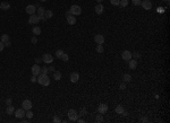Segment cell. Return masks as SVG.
Wrapping results in <instances>:
<instances>
[{
  "mask_svg": "<svg viewBox=\"0 0 170 123\" xmlns=\"http://www.w3.org/2000/svg\"><path fill=\"white\" fill-rule=\"evenodd\" d=\"M38 82L42 86H49L50 85V78L48 74H40L38 76Z\"/></svg>",
  "mask_w": 170,
  "mask_h": 123,
  "instance_id": "cell-1",
  "label": "cell"
},
{
  "mask_svg": "<svg viewBox=\"0 0 170 123\" xmlns=\"http://www.w3.org/2000/svg\"><path fill=\"white\" fill-rule=\"evenodd\" d=\"M67 115H68V120L69 121H73V122H76V121L78 120V114H77V112H76L75 110H69L68 113H67Z\"/></svg>",
  "mask_w": 170,
  "mask_h": 123,
  "instance_id": "cell-2",
  "label": "cell"
},
{
  "mask_svg": "<svg viewBox=\"0 0 170 123\" xmlns=\"http://www.w3.org/2000/svg\"><path fill=\"white\" fill-rule=\"evenodd\" d=\"M69 11H70V14L74 15V16H78V15L82 14V8H81L78 5H73V6L70 7Z\"/></svg>",
  "mask_w": 170,
  "mask_h": 123,
  "instance_id": "cell-3",
  "label": "cell"
},
{
  "mask_svg": "<svg viewBox=\"0 0 170 123\" xmlns=\"http://www.w3.org/2000/svg\"><path fill=\"white\" fill-rule=\"evenodd\" d=\"M41 59H42V61L44 62V63H52L53 62V57H52V54H50V53H44Z\"/></svg>",
  "mask_w": 170,
  "mask_h": 123,
  "instance_id": "cell-4",
  "label": "cell"
},
{
  "mask_svg": "<svg viewBox=\"0 0 170 123\" xmlns=\"http://www.w3.org/2000/svg\"><path fill=\"white\" fill-rule=\"evenodd\" d=\"M141 6L143 7V9H145V10L152 9V2H151L150 0H142Z\"/></svg>",
  "mask_w": 170,
  "mask_h": 123,
  "instance_id": "cell-5",
  "label": "cell"
},
{
  "mask_svg": "<svg viewBox=\"0 0 170 123\" xmlns=\"http://www.w3.org/2000/svg\"><path fill=\"white\" fill-rule=\"evenodd\" d=\"M121 58H123V60H125V61H129L133 57H132V52H129L128 50H125V51H123V53H121Z\"/></svg>",
  "mask_w": 170,
  "mask_h": 123,
  "instance_id": "cell-6",
  "label": "cell"
},
{
  "mask_svg": "<svg viewBox=\"0 0 170 123\" xmlns=\"http://www.w3.org/2000/svg\"><path fill=\"white\" fill-rule=\"evenodd\" d=\"M22 106H23V108L25 111H27V110H31V108H32L33 104H32V102H31L29 99H24L23 103H22Z\"/></svg>",
  "mask_w": 170,
  "mask_h": 123,
  "instance_id": "cell-7",
  "label": "cell"
},
{
  "mask_svg": "<svg viewBox=\"0 0 170 123\" xmlns=\"http://www.w3.org/2000/svg\"><path fill=\"white\" fill-rule=\"evenodd\" d=\"M31 70H32V74H33V76H39V74H41V67H40L38 63H35V65L33 66Z\"/></svg>",
  "mask_w": 170,
  "mask_h": 123,
  "instance_id": "cell-8",
  "label": "cell"
},
{
  "mask_svg": "<svg viewBox=\"0 0 170 123\" xmlns=\"http://www.w3.org/2000/svg\"><path fill=\"white\" fill-rule=\"evenodd\" d=\"M98 112L100 114H104L108 112V105L107 104H100L98 106Z\"/></svg>",
  "mask_w": 170,
  "mask_h": 123,
  "instance_id": "cell-9",
  "label": "cell"
},
{
  "mask_svg": "<svg viewBox=\"0 0 170 123\" xmlns=\"http://www.w3.org/2000/svg\"><path fill=\"white\" fill-rule=\"evenodd\" d=\"M15 116L17 119H23L25 116V110L24 108H18V110L15 111Z\"/></svg>",
  "mask_w": 170,
  "mask_h": 123,
  "instance_id": "cell-10",
  "label": "cell"
},
{
  "mask_svg": "<svg viewBox=\"0 0 170 123\" xmlns=\"http://www.w3.org/2000/svg\"><path fill=\"white\" fill-rule=\"evenodd\" d=\"M25 10H26V13L28 14V15H34L36 11V7L34 6V5H27Z\"/></svg>",
  "mask_w": 170,
  "mask_h": 123,
  "instance_id": "cell-11",
  "label": "cell"
},
{
  "mask_svg": "<svg viewBox=\"0 0 170 123\" xmlns=\"http://www.w3.org/2000/svg\"><path fill=\"white\" fill-rule=\"evenodd\" d=\"M94 41L96 44H103L104 43V36L101 35V34H96L94 36Z\"/></svg>",
  "mask_w": 170,
  "mask_h": 123,
  "instance_id": "cell-12",
  "label": "cell"
},
{
  "mask_svg": "<svg viewBox=\"0 0 170 123\" xmlns=\"http://www.w3.org/2000/svg\"><path fill=\"white\" fill-rule=\"evenodd\" d=\"M40 22V18L38 15H31V17L28 18V24H38Z\"/></svg>",
  "mask_w": 170,
  "mask_h": 123,
  "instance_id": "cell-13",
  "label": "cell"
},
{
  "mask_svg": "<svg viewBox=\"0 0 170 123\" xmlns=\"http://www.w3.org/2000/svg\"><path fill=\"white\" fill-rule=\"evenodd\" d=\"M78 79H79L78 72H72V74H70V81H72V82H77Z\"/></svg>",
  "mask_w": 170,
  "mask_h": 123,
  "instance_id": "cell-14",
  "label": "cell"
},
{
  "mask_svg": "<svg viewBox=\"0 0 170 123\" xmlns=\"http://www.w3.org/2000/svg\"><path fill=\"white\" fill-rule=\"evenodd\" d=\"M128 67H129V69L131 70H135L136 69V67H137V61L136 60H129L128 61Z\"/></svg>",
  "mask_w": 170,
  "mask_h": 123,
  "instance_id": "cell-15",
  "label": "cell"
},
{
  "mask_svg": "<svg viewBox=\"0 0 170 123\" xmlns=\"http://www.w3.org/2000/svg\"><path fill=\"white\" fill-rule=\"evenodd\" d=\"M66 19H67V23L69 25H75L76 24V18L74 15H69L68 17H66Z\"/></svg>",
  "mask_w": 170,
  "mask_h": 123,
  "instance_id": "cell-16",
  "label": "cell"
},
{
  "mask_svg": "<svg viewBox=\"0 0 170 123\" xmlns=\"http://www.w3.org/2000/svg\"><path fill=\"white\" fill-rule=\"evenodd\" d=\"M94 9H95V13L98 14V15H101V14L103 13V9H104V8H103V6H102L101 3H98V5L94 7Z\"/></svg>",
  "mask_w": 170,
  "mask_h": 123,
  "instance_id": "cell-17",
  "label": "cell"
},
{
  "mask_svg": "<svg viewBox=\"0 0 170 123\" xmlns=\"http://www.w3.org/2000/svg\"><path fill=\"white\" fill-rule=\"evenodd\" d=\"M0 8L2 10H9L10 9V3L7 2V1H3V2L0 3Z\"/></svg>",
  "mask_w": 170,
  "mask_h": 123,
  "instance_id": "cell-18",
  "label": "cell"
},
{
  "mask_svg": "<svg viewBox=\"0 0 170 123\" xmlns=\"http://www.w3.org/2000/svg\"><path fill=\"white\" fill-rule=\"evenodd\" d=\"M6 113L8 114V115H11L13 113H15V108H14L13 105H8L6 108Z\"/></svg>",
  "mask_w": 170,
  "mask_h": 123,
  "instance_id": "cell-19",
  "label": "cell"
},
{
  "mask_svg": "<svg viewBox=\"0 0 170 123\" xmlns=\"http://www.w3.org/2000/svg\"><path fill=\"white\" fill-rule=\"evenodd\" d=\"M36 11H38V16L41 17V16H44V13H46V9L43 8V7H38V9H36Z\"/></svg>",
  "mask_w": 170,
  "mask_h": 123,
  "instance_id": "cell-20",
  "label": "cell"
},
{
  "mask_svg": "<svg viewBox=\"0 0 170 123\" xmlns=\"http://www.w3.org/2000/svg\"><path fill=\"white\" fill-rule=\"evenodd\" d=\"M53 16V11L52 10H46V13H44V17H46V19H49L51 17Z\"/></svg>",
  "mask_w": 170,
  "mask_h": 123,
  "instance_id": "cell-21",
  "label": "cell"
},
{
  "mask_svg": "<svg viewBox=\"0 0 170 123\" xmlns=\"http://www.w3.org/2000/svg\"><path fill=\"white\" fill-rule=\"evenodd\" d=\"M53 78H55V80H60V79H61V72L53 71Z\"/></svg>",
  "mask_w": 170,
  "mask_h": 123,
  "instance_id": "cell-22",
  "label": "cell"
},
{
  "mask_svg": "<svg viewBox=\"0 0 170 123\" xmlns=\"http://www.w3.org/2000/svg\"><path fill=\"white\" fill-rule=\"evenodd\" d=\"M32 32H33V34H34V35H40V34H41V28H40V27H38V26H36V27H33V29H32Z\"/></svg>",
  "mask_w": 170,
  "mask_h": 123,
  "instance_id": "cell-23",
  "label": "cell"
},
{
  "mask_svg": "<svg viewBox=\"0 0 170 123\" xmlns=\"http://www.w3.org/2000/svg\"><path fill=\"white\" fill-rule=\"evenodd\" d=\"M0 41H1V42H7V41H10L9 40V35H8V34H2V35H1V39H0Z\"/></svg>",
  "mask_w": 170,
  "mask_h": 123,
  "instance_id": "cell-24",
  "label": "cell"
},
{
  "mask_svg": "<svg viewBox=\"0 0 170 123\" xmlns=\"http://www.w3.org/2000/svg\"><path fill=\"white\" fill-rule=\"evenodd\" d=\"M123 79H124V82H129V81H132V76L131 74H124V77H123Z\"/></svg>",
  "mask_w": 170,
  "mask_h": 123,
  "instance_id": "cell-25",
  "label": "cell"
},
{
  "mask_svg": "<svg viewBox=\"0 0 170 123\" xmlns=\"http://www.w3.org/2000/svg\"><path fill=\"white\" fill-rule=\"evenodd\" d=\"M33 115H34V114H33V112L31 110H27V111H25V116L27 117V119H32L33 117Z\"/></svg>",
  "mask_w": 170,
  "mask_h": 123,
  "instance_id": "cell-26",
  "label": "cell"
},
{
  "mask_svg": "<svg viewBox=\"0 0 170 123\" xmlns=\"http://www.w3.org/2000/svg\"><path fill=\"white\" fill-rule=\"evenodd\" d=\"M103 51H104V49H103L102 44H98V45H96V52L101 54V53H103Z\"/></svg>",
  "mask_w": 170,
  "mask_h": 123,
  "instance_id": "cell-27",
  "label": "cell"
},
{
  "mask_svg": "<svg viewBox=\"0 0 170 123\" xmlns=\"http://www.w3.org/2000/svg\"><path fill=\"white\" fill-rule=\"evenodd\" d=\"M103 120H104V119H103V116H102L101 114H99V115H96V116H95V122H96V123L103 122Z\"/></svg>",
  "mask_w": 170,
  "mask_h": 123,
  "instance_id": "cell-28",
  "label": "cell"
},
{
  "mask_svg": "<svg viewBox=\"0 0 170 123\" xmlns=\"http://www.w3.org/2000/svg\"><path fill=\"white\" fill-rule=\"evenodd\" d=\"M124 107L121 106V105H118V106H116V112H117L118 114H121L123 112H124Z\"/></svg>",
  "mask_w": 170,
  "mask_h": 123,
  "instance_id": "cell-29",
  "label": "cell"
},
{
  "mask_svg": "<svg viewBox=\"0 0 170 123\" xmlns=\"http://www.w3.org/2000/svg\"><path fill=\"white\" fill-rule=\"evenodd\" d=\"M119 6L125 8V7L128 6V0H120V2H119Z\"/></svg>",
  "mask_w": 170,
  "mask_h": 123,
  "instance_id": "cell-30",
  "label": "cell"
},
{
  "mask_svg": "<svg viewBox=\"0 0 170 123\" xmlns=\"http://www.w3.org/2000/svg\"><path fill=\"white\" fill-rule=\"evenodd\" d=\"M62 54H64V51H62V50H57L56 51V57L58 59H61Z\"/></svg>",
  "mask_w": 170,
  "mask_h": 123,
  "instance_id": "cell-31",
  "label": "cell"
},
{
  "mask_svg": "<svg viewBox=\"0 0 170 123\" xmlns=\"http://www.w3.org/2000/svg\"><path fill=\"white\" fill-rule=\"evenodd\" d=\"M132 57H134L135 60H136V59L141 58V54H140V52H136V51H135L134 53H132Z\"/></svg>",
  "mask_w": 170,
  "mask_h": 123,
  "instance_id": "cell-32",
  "label": "cell"
},
{
  "mask_svg": "<svg viewBox=\"0 0 170 123\" xmlns=\"http://www.w3.org/2000/svg\"><path fill=\"white\" fill-rule=\"evenodd\" d=\"M132 2H133V5H135V6H141L142 0H132Z\"/></svg>",
  "mask_w": 170,
  "mask_h": 123,
  "instance_id": "cell-33",
  "label": "cell"
},
{
  "mask_svg": "<svg viewBox=\"0 0 170 123\" xmlns=\"http://www.w3.org/2000/svg\"><path fill=\"white\" fill-rule=\"evenodd\" d=\"M61 59H62V60H64V61H66V62H67V61H68V60H69V57H68V54H66L65 52H64V54H62Z\"/></svg>",
  "mask_w": 170,
  "mask_h": 123,
  "instance_id": "cell-34",
  "label": "cell"
},
{
  "mask_svg": "<svg viewBox=\"0 0 170 123\" xmlns=\"http://www.w3.org/2000/svg\"><path fill=\"white\" fill-rule=\"evenodd\" d=\"M110 2H111V5H113V6H119L120 0H110Z\"/></svg>",
  "mask_w": 170,
  "mask_h": 123,
  "instance_id": "cell-35",
  "label": "cell"
},
{
  "mask_svg": "<svg viewBox=\"0 0 170 123\" xmlns=\"http://www.w3.org/2000/svg\"><path fill=\"white\" fill-rule=\"evenodd\" d=\"M48 71H49V69L47 68L46 66H44V67H42V68H41V72H42V74H48Z\"/></svg>",
  "mask_w": 170,
  "mask_h": 123,
  "instance_id": "cell-36",
  "label": "cell"
},
{
  "mask_svg": "<svg viewBox=\"0 0 170 123\" xmlns=\"http://www.w3.org/2000/svg\"><path fill=\"white\" fill-rule=\"evenodd\" d=\"M31 41H32L33 44H36V43H38V37H36V36H33Z\"/></svg>",
  "mask_w": 170,
  "mask_h": 123,
  "instance_id": "cell-37",
  "label": "cell"
},
{
  "mask_svg": "<svg viewBox=\"0 0 170 123\" xmlns=\"http://www.w3.org/2000/svg\"><path fill=\"white\" fill-rule=\"evenodd\" d=\"M53 122H56V123H60V122H61V120H60V119H59L58 116H55V117H53Z\"/></svg>",
  "mask_w": 170,
  "mask_h": 123,
  "instance_id": "cell-38",
  "label": "cell"
},
{
  "mask_svg": "<svg viewBox=\"0 0 170 123\" xmlns=\"http://www.w3.org/2000/svg\"><path fill=\"white\" fill-rule=\"evenodd\" d=\"M3 49H5V43H3V42H1V41H0V52L2 51Z\"/></svg>",
  "mask_w": 170,
  "mask_h": 123,
  "instance_id": "cell-39",
  "label": "cell"
},
{
  "mask_svg": "<svg viewBox=\"0 0 170 123\" xmlns=\"http://www.w3.org/2000/svg\"><path fill=\"white\" fill-rule=\"evenodd\" d=\"M119 88H120L121 90H124V89H126V84H125V82H124V84H121L120 86H119Z\"/></svg>",
  "mask_w": 170,
  "mask_h": 123,
  "instance_id": "cell-40",
  "label": "cell"
},
{
  "mask_svg": "<svg viewBox=\"0 0 170 123\" xmlns=\"http://www.w3.org/2000/svg\"><path fill=\"white\" fill-rule=\"evenodd\" d=\"M36 80H38V79H36V76H33V74H32V78H31V81H32V82H36Z\"/></svg>",
  "mask_w": 170,
  "mask_h": 123,
  "instance_id": "cell-41",
  "label": "cell"
},
{
  "mask_svg": "<svg viewBox=\"0 0 170 123\" xmlns=\"http://www.w3.org/2000/svg\"><path fill=\"white\" fill-rule=\"evenodd\" d=\"M86 114H87L86 110H85V108H82V111H81V115H86Z\"/></svg>",
  "mask_w": 170,
  "mask_h": 123,
  "instance_id": "cell-42",
  "label": "cell"
},
{
  "mask_svg": "<svg viewBox=\"0 0 170 123\" xmlns=\"http://www.w3.org/2000/svg\"><path fill=\"white\" fill-rule=\"evenodd\" d=\"M11 102H13V100H11V98H7V99H6L7 105H11Z\"/></svg>",
  "mask_w": 170,
  "mask_h": 123,
  "instance_id": "cell-43",
  "label": "cell"
},
{
  "mask_svg": "<svg viewBox=\"0 0 170 123\" xmlns=\"http://www.w3.org/2000/svg\"><path fill=\"white\" fill-rule=\"evenodd\" d=\"M10 45H11V42H10V41H7V42H5V46H7V48H9Z\"/></svg>",
  "mask_w": 170,
  "mask_h": 123,
  "instance_id": "cell-44",
  "label": "cell"
},
{
  "mask_svg": "<svg viewBox=\"0 0 170 123\" xmlns=\"http://www.w3.org/2000/svg\"><path fill=\"white\" fill-rule=\"evenodd\" d=\"M41 61H42V59H40V58H36L35 59V63H40Z\"/></svg>",
  "mask_w": 170,
  "mask_h": 123,
  "instance_id": "cell-45",
  "label": "cell"
},
{
  "mask_svg": "<svg viewBox=\"0 0 170 123\" xmlns=\"http://www.w3.org/2000/svg\"><path fill=\"white\" fill-rule=\"evenodd\" d=\"M50 70V71H55V67H53V66H50L49 68H48Z\"/></svg>",
  "mask_w": 170,
  "mask_h": 123,
  "instance_id": "cell-46",
  "label": "cell"
},
{
  "mask_svg": "<svg viewBox=\"0 0 170 123\" xmlns=\"http://www.w3.org/2000/svg\"><path fill=\"white\" fill-rule=\"evenodd\" d=\"M147 121V117L146 116H143V119H142V122H146Z\"/></svg>",
  "mask_w": 170,
  "mask_h": 123,
  "instance_id": "cell-47",
  "label": "cell"
},
{
  "mask_svg": "<svg viewBox=\"0 0 170 123\" xmlns=\"http://www.w3.org/2000/svg\"><path fill=\"white\" fill-rule=\"evenodd\" d=\"M76 122H79V123H84L85 121H84V120H81V119H78V120L76 121Z\"/></svg>",
  "mask_w": 170,
  "mask_h": 123,
  "instance_id": "cell-48",
  "label": "cell"
},
{
  "mask_svg": "<svg viewBox=\"0 0 170 123\" xmlns=\"http://www.w3.org/2000/svg\"><path fill=\"white\" fill-rule=\"evenodd\" d=\"M69 15H72V14H70V11H67V13H66V17H68Z\"/></svg>",
  "mask_w": 170,
  "mask_h": 123,
  "instance_id": "cell-49",
  "label": "cell"
},
{
  "mask_svg": "<svg viewBox=\"0 0 170 123\" xmlns=\"http://www.w3.org/2000/svg\"><path fill=\"white\" fill-rule=\"evenodd\" d=\"M121 114H123L124 116H127V112H125V111H124V112H123V113H121Z\"/></svg>",
  "mask_w": 170,
  "mask_h": 123,
  "instance_id": "cell-50",
  "label": "cell"
},
{
  "mask_svg": "<svg viewBox=\"0 0 170 123\" xmlns=\"http://www.w3.org/2000/svg\"><path fill=\"white\" fill-rule=\"evenodd\" d=\"M96 1H98V3H102V1H103V0H96Z\"/></svg>",
  "mask_w": 170,
  "mask_h": 123,
  "instance_id": "cell-51",
  "label": "cell"
},
{
  "mask_svg": "<svg viewBox=\"0 0 170 123\" xmlns=\"http://www.w3.org/2000/svg\"><path fill=\"white\" fill-rule=\"evenodd\" d=\"M162 1H166L167 3H169V0H162Z\"/></svg>",
  "mask_w": 170,
  "mask_h": 123,
  "instance_id": "cell-52",
  "label": "cell"
},
{
  "mask_svg": "<svg viewBox=\"0 0 170 123\" xmlns=\"http://www.w3.org/2000/svg\"><path fill=\"white\" fill-rule=\"evenodd\" d=\"M40 1H42V2H46L47 0H40Z\"/></svg>",
  "mask_w": 170,
  "mask_h": 123,
  "instance_id": "cell-53",
  "label": "cell"
}]
</instances>
